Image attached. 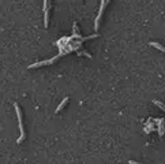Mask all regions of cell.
Wrapping results in <instances>:
<instances>
[{"label":"cell","mask_w":165,"mask_h":164,"mask_svg":"<svg viewBox=\"0 0 165 164\" xmlns=\"http://www.w3.org/2000/svg\"><path fill=\"white\" fill-rule=\"evenodd\" d=\"M67 102H68V97H64V100H63V101H61V102H60V104H59V107H57V108H56V114H57V112H60V111H61V109H63V108H64V105H66V104H67Z\"/></svg>","instance_id":"obj_5"},{"label":"cell","mask_w":165,"mask_h":164,"mask_svg":"<svg viewBox=\"0 0 165 164\" xmlns=\"http://www.w3.org/2000/svg\"><path fill=\"white\" fill-rule=\"evenodd\" d=\"M57 59H59V56H53V57H51V59H48V60H42V62H38V63L30 64L29 68H37V67H41V66H47V64H51V63H53V62H56Z\"/></svg>","instance_id":"obj_4"},{"label":"cell","mask_w":165,"mask_h":164,"mask_svg":"<svg viewBox=\"0 0 165 164\" xmlns=\"http://www.w3.org/2000/svg\"><path fill=\"white\" fill-rule=\"evenodd\" d=\"M14 108H15L16 116H18V125H19V131H20V135H19V138L16 139V142L20 144L23 139H25V129H23V122H22V112H20V108H19L18 102L14 104Z\"/></svg>","instance_id":"obj_1"},{"label":"cell","mask_w":165,"mask_h":164,"mask_svg":"<svg viewBox=\"0 0 165 164\" xmlns=\"http://www.w3.org/2000/svg\"><path fill=\"white\" fill-rule=\"evenodd\" d=\"M154 104H156V105H158V107L161 108V109H163V111H165V104H163V102H161V101H154Z\"/></svg>","instance_id":"obj_7"},{"label":"cell","mask_w":165,"mask_h":164,"mask_svg":"<svg viewBox=\"0 0 165 164\" xmlns=\"http://www.w3.org/2000/svg\"><path fill=\"white\" fill-rule=\"evenodd\" d=\"M128 163H130V164H140V163H138V162H135V160H130Z\"/></svg>","instance_id":"obj_8"},{"label":"cell","mask_w":165,"mask_h":164,"mask_svg":"<svg viewBox=\"0 0 165 164\" xmlns=\"http://www.w3.org/2000/svg\"><path fill=\"white\" fill-rule=\"evenodd\" d=\"M49 6L51 2L45 0L44 2V26H45V29L49 26Z\"/></svg>","instance_id":"obj_2"},{"label":"cell","mask_w":165,"mask_h":164,"mask_svg":"<svg viewBox=\"0 0 165 164\" xmlns=\"http://www.w3.org/2000/svg\"><path fill=\"white\" fill-rule=\"evenodd\" d=\"M108 4V2L106 0H102L101 2V7H100V12L97 14V16H96V20H94V30L97 32L98 30V23H100V19H101V16H102V14H104V8H105V6Z\"/></svg>","instance_id":"obj_3"},{"label":"cell","mask_w":165,"mask_h":164,"mask_svg":"<svg viewBox=\"0 0 165 164\" xmlns=\"http://www.w3.org/2000/svg\"><path fill=\"white\" fill-rule=\"evenodd\" d=\"M150 45L154 47V48H157V49H160L161 52H164V53H165V47H163L161 44H158V43H154V41H152V43H150Z\"/></svg>","instance_id":"obj_6"}]
</instances>
